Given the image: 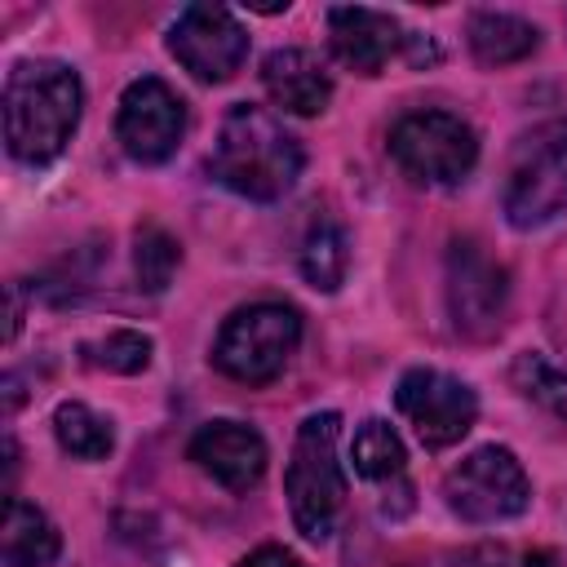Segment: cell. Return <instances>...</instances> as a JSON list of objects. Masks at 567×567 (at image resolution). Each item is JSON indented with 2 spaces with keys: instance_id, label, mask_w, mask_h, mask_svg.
Masks as SVG:
<instances>
[{
  "instance_id": "cell-1",
  "label": "cell",
  "mask_w": 567,
  "mask_h": 567,
  "mask_svg": "<svg viewBox=\"0 0 567 567\" xmlns=\"http://www.w3.org/2000/svg\"><path fill=\"white\" fill-rule=\"evenodd\" d=\"M84 84L58 58H27L4 80V142L9 155L40 168L58 159L80 124Z\"/></svg>"
},
{
  "instance_id": "cell-2",
  "label": "cell",
  "mask_w": 567,
  "mask_h": 567,
  "mask_svg": "<svg viewBox=\"0 0 567 567\" xmlns=\"http://www.w3.org/2000/svg\"><path fill=\"white\" fill-rule=\"evenodd\" d=\"M301 164H306L301 142L284 128V120H275L266 106H248V102L226 111L213 155H208L213 177L226 190L257 199V204L284 199L297 186Z\"/></svg>"
},
{
  "instance_id": "cell-3",
  "label": "cell",
  "mask_w": 567,
  "mask_h": 567,
  "mask_svg": "<svg viewBox=\"0 0 567 567\" xmlns=\"http://www.w3.org/2000/svg\"><path fill=\"white\" fill-rule=\"evenodd\" d=\"M337 434H341V416L315 412L297 425V439H292V456L284 470V496L306 540H328L346 505V470L337 461Z\"/></svg>"
},
{
  "instance_id": "cell-4",
  "label": "cell",
  "mask_w": 567,
  "mask_h": 567,
  "mask_svg": "<svg viewBox=\"0 0 567 567\" xmlns=\"http://www.w3.org/2000/svg\"><path fill=\"white\" fill-rule=\"evenodd\" d=\"M501 208L518 230L545 226L567 208V120H545L518 137L505 168Z\"/></svg>"
},
{
  "instance_id": "cell-5",
  "label": "cell",
  "mask_w": 567,
  "mask_h": 567,
  "mask_svg": "<svg viewBox=\"0 0 567 567\" xmlns=\"http://www.w3.org/2000/svg\"><path fill=\"white\" fill-rule=\"evenodd\" d=\"M297 346H301V315L284 301H252L221 323L213 341V363L230 381L266 385L288 368Z\"/></svg>"
},
{
  "instance_id": "cell-6",
  "label": "cell",
  "mask_w": 567,
  "mask_h": 567,
  "mask_svg": "<svg viewBox=\"0 0 567 567\" xmlns=\"http://www.w3.org/2000/svg\"><path fill=\"white\" fill-rule=\"evenodd\" d=\"M390 159L421 186H456L478 159V137L452 111H412L390 128Z\"/></svg>"
},
{
  "instance_id": "cell-7",
  "label": "cell",
  "mask_w": 567,
  "mask_h": 567,
  "mask_svg": "<svg viewBox=\"0 0 567 567\" xmlns=\"http://www.w3.org/2000/svg\"><path fill=\"white\" fill-rule=\"evenodd\" d=\"M443 501L465 523H505L518 518L532 501V483L509 447H474L443 478Z\"/></svg>"
},
{
  "instance_id": "cell-8",
  "label": "cell",
  "mask_w": 567,
  "mask_h": 567,
  "mask_svg": "<svg viewBox=\"0 0 567 567\" xmlns=\"http://www.w3.org/2000/svg\"><path fill=\"white\" fill-rule=\"evenodd\" d=\"M394 408L408 416L421 447H430V452L461 443L478 416L474 390L461 377H447L439 368H408L394 385Z\"/></svg>"
},
{
  "instance_id": "cell-9",
  "label": "cell",
  "mask_w": 567,
  "mask_h": 567,
  "mask_svg": "<svg viewBox=\"0 0 567 567\" xmlns=\"http://www.w3.org/2000/svg\"><path fill=\"white\" fill-rule=\"evenodd\" d=\"M168 53L199 80L221 84L248 58V31L221 4H186L168 27Z\"/></svg>"
},
{
  "instance_id": "cell-10",
  "label": "cell",
  "mask_w": 567,
  "mask_h": 567,
  "mask_svg": "<svg viewBox=\"0 0 567 567\" xmlns=\"http://www.w3.org/2000/svg\"><path fill=\"white\" fill-rule=\"evenodd\" d=\"M186 133V102L155 75H142L124 89L115 111V137L128 159L164 164Z\"/></svg>"
},
{
  "instance_id": "cell-11",
  "label": "cell",
  "mask_w": 567,
  "mask_h": 567,
  "mask_svg": "<svg viewBox=\"0 0 567 567\" xmlns=\"http://www.w3.org/2000/svg\"><path fill=\"white\" fill-rule=\"evenodd\" d=\"M509 301V275L501 261L483 252L474 239H456L447 252V310L456 332L465 337H492L505 319Z\"/></svg>"
},
{
  "instance_id": "cell-12",
  "label": "cell",
  "mask_w": 567,
  "mask_h": 567,
  "mask_svg": "<svg viewBox=\"0 0 567 567\" xmlns=\"http://www.w3.org/2000/svg\"><path fill=\"white\" fill-rule=\"evenodd\" d=\"M190 461L230 492H248L266 474V439L244 421H208L190 439Z\"/></svg>"
},
{
  "instance_id": "cell-13",
  "label": "cell",
  "mask_w": 567,
  "mask_h": 567,
  "mask_svg": "<svg viewBox=\"0 0 567 567\" xmlns=\"http://www.w3.org/2000/svg\"><path fill=\"white\" fill-rule=\"evenodd\" d=\"M399 44H403V31L394 13L363 9V4H337L328 13V49L354 75H381L385 62L399 53Z\"/></svg>"
},
{
  "instance_id": "cell-14",
  "label": "cell",
  "mask_w": 567,
  "mask_h": 567,
  "mask_svg": "<svg viewBox=\"0 0 567 567\" xmlns=\"http://www.w3.org/2000/svg\"><path fill=\"white\" fill-rule=\"evenodd\" d=\"M261 84L275 106L292 115H319L332 102V75L310 49H275L261 62Z\"/></svg>"
},
{
  "instance_id": "cell-15",
  "label": "cell",
  "mask_w": 567,
  "mask_h": 567,
  "mask_svg": "<svg viewBox=\"0 0 567 567\" xmlns=\"http://www.w3.org/2000/svg\"><path fill=\"white\" fill-rule=\"evenodd\" d=\"M62 540L44 509L9 496L4 501V527H0V558L4 567H49L58 558Z\"/></svg>"
},
{
  "instance_id": "cell-16",
  "label": "cell",
  "mask_w": 567,
  "mask_h": 567,
  "mask_svg": "<svg viewBox=\"0 0 567 567\" xmlns=\"http://www.w3.org/2000/svg\"><path fill=\"white\" fill-rule=\"evenodd\" d=\"M540 44V31L518 18V13H496V9H483L470 18V53L483 62V66H509V62H523L532 58Z\"/></svg>"
},
{
  "instance_id": "cell-17",
  "label": "cell",
  "mask_w": 567,
  "mask_h": 567,
  "mask_svg": "<svg viewBox=\"0 0 567 567\" xmlns=\"http://www.w3.org/2000/svg\"><path fill=\"white\" fill-rule=\"evenodd\" d=\"M53 434L58 447L75 461H106L115 447V430L106 416H97L89 403H58L53 412Z\"/></svg>"
},
{
  "instance_id": "cell-18",
  "label": "cell",
  "mask_w": 567,
  "mask_h": 567,
  "mask_svg": "<svg viewBox=\"0 0 567 567\" xmlns=\"http://www.w3.org/2000/svg\"><path fill=\"white\" fill-rule=\"evenodd\" d=\"M346 270H350V248H346V235L337 221H315L306 244H301V275L310 288L319 292H337L346 284Z\"/></svg>"
},
{
  "instance_id": "cell-19",
  "label": "cell",
  "mask_w": 567,
  "mask_h": 567,
  "mask_svg": "<svg viewBox=\"0 0 567 567\" xmlns=\"http://www.w3.org/2000/svg\"><path fill=\"white\" fill-rule=\"evenodd\" d=\"M350 461H354V470H359L363 478L385 483V478H399V474H403L408 452H403V439L394 434V425L381 421V416H372V421H363V425L354 430Z\"/></svg>"
},
{
  "instance_id": "cell-20",
  "label": "cell",
  "mask_w": 567,
  "mask_h": 567,
  "mask_svg": "<svg viewBox=\"0 0 567 567\" xmlns=\"http://www.w3.org/2000/svg\"><path fill=\"white\" fill-rule=\"evenodd\" d=\"M509 381L518 385L523 399H532L536 408H545L549 416L567 421V368H558L554 359H545L540 350H523L509 363Z\"/></svg>"
},
{
  "instance_id": "cell-21",
  "label": "cell",
  "mask_w": 567,
  "mask_h": 567,
  "mask_svg": "<svg viewBox=\"0 0 567 567\" xmlns=\"http://www.w3.org/2000/svg\"><path fill=\"white\" fill-rule=\"evenodd\" d=\"M182 266V248L164 226H142L133 244V270L142 292H164Z\"/></svg>"
},
{
  "instance_id": "cell-22",
  "label": "cell",
  "mask_w": 567,
  "mask_h": 567,
  "mask_svg": "<svg viewBox=\"0 0 567 567\" xmlns=\"http://www.w3.org/2000/svg\"><path fill=\"white\" fill-rule=\"evenodd\" d=\"M151 337L146 332H137V328H115V332H106V337H97V341H84V363L89 368H102V372H120V377H133V372H142L146 363H151Z\"/></svg>"
},
{
  "instance_id": "cell-23",
  "label": "cell",
  "mask_w": 567,
  "mask_h": 567,
  "mask_svg": "<svg viewBox=\"0 0 567 567\" xmlns=\"http://www.w3.org/2000/svg\"><path fill=\"white\" fill-rule=\"evenodd\" d=\"M239 567H301V563H297V554H288V549H279V545H261V549L248 554Z\"/></svg>"
},
{
  "instance_id": "cell-24",
  "label": "cell",
  "mask_w": 567,
  "mask_h": 567,
  "mask_svg": "<svg viewBox=\"0 0 567 567\" xmlns=\"http://www.w3.org/2000/svg\"><path fill=\"white\" fill-rule=\"evenodd\" d=\"M18 328H22V288L9 284V323H4V341H13Z\"/></svg>"
},
{
  "instance_id": "cell-25",
  "label": "cell",
  "mask_w": 567,
  "mask_h": 567,
  "mask_svg": "<svg viewBox=\"0 0 567 567\" xmlns=\"http://www.w3.org/2000/svg\"><path fill=\"white\" fill-rule=\"evenodd\" d=\"M470 567H509V563H505L501 549H478V554L470 558Z\"/></svg>"
},
{
  "instance_id": "cell-26",
  "label": "cell",
  "mask_w": 567,
  "mask_h": 567,
  "mask_svg": "<svg viewBox=\"0 0 567 567\" xmlns=\"http://www.w3.org/2000/svg\"><path fill=\"white\" fill-rule=\"evenodd\" d=\"M523 567H554V558H549L545 549H536V554H527V558H523Z\"/></svg>"
}]
</instances>
